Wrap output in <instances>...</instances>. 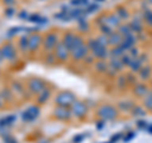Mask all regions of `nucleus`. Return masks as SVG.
<instances>
[{
	"label": "nucleus",
	"instance_id": "1",
	"mask_svg": "<svg viewBox=\"0 0 152 143\" xmlns=\"http://www.w3.org/2000/svg\"><path fill=\"white\" fill-rule=\"evenodd\" d=\"M75 101H76L75 95L70 91H61L60 94H57V96L55 98V103L57 104V107L70 108Z\"/></svg>",
	"mask_w": 152,
	"mask_h": 143
},
{
	"label": "nucleus",
	"instance_id": "2",
	"mask_svg": "<svg viewBox=\"0 0 152 143\" xmlns=\"http://www.w3.org/2000/svg\"><path fill=\"white\" fill-rule=\"evenodd\" d=\"M0 51H1V55L4 57V60L9 61V62H14V61L17 60V50L15 47H14L12 43H4L1 46V48H0Z\"/></svg>",
	"mask_w": 152,
	"mask_h": 143
},
{
	"label": "nucleus",
	"instance_id": "3",
	"mask_svg": "<svg viewBox=\"0 0 152 143\" xmlns=\"http://www.w3.org/2000/svg\"><path fill=\"white\" fill-rule=\"evenodd\" d=\"M57 43H58V37H57V33L55 32L47 33L46 37L43 38V47L45 50H47V52L53 51Z\"/></svg>",
	"mask_w": 152,
	"mask_h": 143
},
{
	"label": "nucleus",
	"instance_id": "4",
	"mask_svg": "<svg viewBox=\"0 0 152 143\" xmlns=\"http://www.w3.org/2000/svg\"><path fill=\"white\" fill-rule=\"evenodd\" d=\"M39 115V107H37V105H32L27 109V110L23 112L22 114V119H23V122H27V123H29L32 120H34V119Z\"/></svg>",
	"mask_w": 152,
	"mask_h": 143
},
{
	"label": "nucleus",
	"instance_id": "5",
	"mask_svg": "<svg viewBox=\"0 0 152 143\" xmlns=\"http://www.w3.org/2000/svg\"><path fill=\"white\" fill-rule=\"evenodd\" d=\"M45 81L43 80H41V79H36V77H33L29 81H28V89H29V91L32 94H39L42 90L45 89Z\"/></svg>",
	"mask_w": 152,
	"mask_h": 143
},
{
	"label": "nucleus",
	"instance_id": "6",
	"mask_svg": "<svg viewBox=\"0 0 152 143\" xmlns=\"http://www.w3.org/2000/svg\"><path fill=\"white\" fill-rule=\"evenodd\" d=\"M53 53H55L56 58L58 60V61H65V60L69 57L70 50L62 43V42H58V43L56 45L55 50H53Z\"/></svg>",
	"mask_w": 152,
	"mask_h": 143
},
{
	"label": "nucleus",
	"instance_id": "7",
	"mask_svg": "<svg viewBox=\"0 0 152 143\" xmlns=\"http://www.w3.org/2000/svg\"><path fill=\"white\" fill-rule=\"evenodd\" d=\"M53 117L58 120H67L71 117V112L69 110V108L65 107H57L53 110Z\"/></svg>",
	"mask_w": 152,
	"mask_h": 143
},
{
	"label": "nucleus",
	"instance_id": "8",
	"mask_svg": "<svg viewBox=\"0 0 152 143\" xmlns=\"http://www.w3.org/2000/svg\"><path fill=\"white\" fill-rule=\"evenodd\" d=\"M71 113H72L76 118H83L85 114H86V107H85L81 101H75L72 105H71Z\"/></svg>",
	"mask_w": 152,
	"mask_h": 143
},
{
	"label": "nucleus",
	"instance_id": "9",
	"mask_svg": "<svg viewBox=\"0 0 152 143\" xmlns=\"http://www.w3.org/2000/svg\"><path fill=\"white\" fill-rule=\"evenodd\" d=\"M86 55H88V47L84 46V45L71 51V56H72L74 60H81V58H84V57L86 56Z\"/></svg>",
	"mask_w": 152,
	"mask_h": 143
},
{
	"label": "nucleus",
	"instance_id": "10",
	"mask_svg": "<svg viewBox=\"0 0 152 143\" xmlns=\"http://www.w3.org/2000/svg\"><path fill=\"white\" fill-rule=\"evenodd\" d=\"M41 42H43V41H42V37L39 34H36V33H34V34H32L29 37V51L34 52L38 47H39Z\"/></svg>",
	"mask_w": 152,
	"mask_h": 143
},
{
	"label": "nucleus",
	"instance_id": "11",
	"mask_svg": "<svg viewBox=\"0 0 152 143\" xmlns=\"http://www.w3.org/2000/svg\"><path fill=\"white\" fill-rule=\"evenodd\" d=\"M99 115L103 117L104 119H112L114 118V115H115V110L112 108V107H103L99 109Z\"/></svg>",
	"mask_w": 152,
	"mask_h": 143
},
{
	"label": "nucleus",
	"instance_id": "12",
	"mask_svg": "<svg viewBox=\"0 0 152 143\" xmlns=\"http://www.w3.org/2000/svg\"><path fill=\"white\" fill-rule=\"evenodd\" d=\"M74 39H75V34L74 33H71V32H67V33H65V36L62 38V43L67 47V48L71 51V48H72V45H74Z\"/></svg>",
	"mask_w": 152,
	"mask_h": 143
},
{
	"label": "nucleus",
	"instance_id": "13",
	"mask_svg": "<svg viewBox=\"0 0 152 143\" xmlns=\"http://www.w3.org/2000/svg\"><path fill=\"white\" fill-rule=\"evenodd\" d=\"M50 95H51V91H50V90H48V89H43L39 94H38V96H37V101H38V104H45L47 100H48Z\"/></svg>",
	"mask_w": 152,
	"mask_h": 143
},
{
	"label": "nucleus",
	"instance_id": "14",
	"mask_svg": "<svg viewBox=\"0 0 152 143\" xmlns=\"http://www.w3.org/2000/svg\"><path fill=\"white\" fill-rule=\"evenodd\" d=\"M18 45H19V48H20L22 52H27L28 50H29V37H27V36L20 37Z\"/></svg>",
	"mask_w": 152,
	"mask_h": 143
},
{
	"label": "nucleus",
	"instance_id": "15",
	"mask_svg": "<svg viewBox=\"0 0 152 143\" xmlns=\"http://www.w3.org/2000/svg\"><path fill=\"white\" fill-rule=\"evenodd\" d=\"M28 20H31L33 23H38V24H47V22H48V19L47 18H42L39 17L38 14H32V15H29V18H28Z\"/></svg>",
	"mask_w": 152,
	"mask_h": 143
},
{
	"label": "nucleus",
	"instance_id": "16",
	"mask_svg": "<svg viewBox=\"0 0 152 143\" xmlns=\"http://www.w3.org/2000/svg\"><path fill=\"white\" fill-rule=\"evenodd\" d=\"M12 91L23 95L24 94V88H23V85L19 82V81H13L12 82Z\"/></svg>",
	"mask_w": 152,
	"mask_h": 143
},
{
	"label": "nucleus",
	"instance_id": "17",
	"mask_svg": "<svg viewBox=\"0 0 152 143\" xmlns=\"http://www.w3.org/2000/svg\"><path fill=\"white\" fill-rule=\"evenodd\" d=\"M15 119H17L15 115H7L0 119V125H12L15 122Z\"/></svg>",
	"mask_w": 152,
	"mask_h": 143
},
{
	"label": "nucleus",
	"instance_id": "18",
	"mask_svg": "<svg viewBox=\"0 0 152 143\" xmlns=\"http://www.w3.org/2000/svg\"><path fill=\"white\" fill-rule=\"evenodd\" d=\"M0 95H1V98L5 100V101L13 99V91H12V90H9V89H3L1 93H0Z\"/></svg>",
	"mask_w": 152,
	"mask_h": 143
},
{
	"label": "nucleus",
	"instance_id": "19",
	"mask_svg": "<svg viewBox=\"0 0 152 143\" xmlns=\"http://www.w3.org/2000/svg\"><path fill=\"white\" fill-rule=\"evenodd\" d=\"M81 15H83V10H81V9H79V8L72 9V10H70V13H69V17L70 18L80 19V18H81Z\"/></svg>",
	"mask_w": 152,
	"mask_h": 143
},
{
	"label": "nucleus",
	"instance_id": "20",
	"mask_svg": "<svg viewBox=\"0 0 152 143\" xmlns=\"http://www.w3.org/2000/svg\"><path fill=\"white\" fill-rule=\"evenodd\" d=\"M56 60H57L56 56H55V53H52V52H48V53H47V58H45L47 63H53Z\"/></svg>",
	"mask_w": 152,
	"mask_h": 143
},
{
	"label": "nucleus",
	"instance_id": "21",
	"mask_svg": "<svg viewBox=\"0 0 152 143\" xmlns=\"http://www.w3.org/2000/svg\"><path fill=\"white\" fill-rule=\"evenodd\" d=\"M70 3L75 7H79V5H85V4H88V0H71Z\"/></svg>",
	"mask_w": 152,
	"mask_h": 143
},
{
	"label": "nucleus",
	"instance_id": "22",
	"mask_svg": "<svg viewBox=\"0 0 152 143\" xmlns=\"http://www.w3.org/2000/svg\"><path fill=\"white\" fill-rule=\"evenodd\" d=\"M14 13H15V10H14V8H12V7H10V8H8L7 10H5V15H7V17H12Z\"/></svg>",
	"mask_w": 152,
	"mask_h": 143
},
{
	"label": "nucleus",
	"instance_id": "23",
	"mask_svg": "<svg viewBox=\"0 0 152 143\" xmlns=\"http://www.w3.org/2000/svg\"><path fill=\"white\" fill-rule=\"evenodd\" d=\"M19 18H20V19H28V18H29V15L27 14L26 10H23V12L19 13Z\"/></svg>",
	"mask_w": 152,
	"mask_h": 143
},
{
	"label": "nucleus",
	"instance_id": "24",
	"mask_svg": "<svg viewBox=\"0 0 152 143\" xmlns=\"http://www.w3.org/2000/svg\"><path fill=\"white\" fill-rule=\"evenodd\" d=\"M18 29H19L18 27H17V28H12V29H10V32H8V36L10 37V36H13V34H15V33L18 32Z\"/></svg>",
	"mask_w": 152,
	"mask_h": 143
},
{
	"label": "nucleus",
	"instance_id": "25",
	"mask_svg": "<svg viewBox=\"0 0 152 143\" xmlns=\"http://www.w3.org/2000/svg\"><path fill=\"white\" fill-rule=\"evenodd\" d=\"M94 9H98V7H96V5H90V7L88 8L86 13H91V12H94Z\"/></svg>",
	"mask_w": 152,
	"mask_h": 143
},
{
	"label": "nucleus",
	"instance_id": "26",
	"mask_svg": "<svg viewBox=\"0 0 152 143\" xmlns=\"http://www.w3.org/2000/svg\"><path fill=\"white\" fill-rule=\"evenodd\" d=\"M3 1H4V4H7V5H13L15 0H3Z\"/></svg>",
	"mask_w": 152,
	"mask_h": 143
},
{
	"label": "nucleus",
	"instance_id": "27",
	"mask_svg": "<svg viewBox=\"0 0 152 143\" xmlns=\"http://www.w3.org/2000/svg\"><path fill=\"white\" fill-rule=\"evenodd\" d=\"M3 105H4V99L1 98V95H0V108H3Z\"/></svg>",
	"mask_w": 152,
	"mask_h": 143
},
{
	"label": "nucleus",
	"instance_id": "28",
	"mask_svg": "<svg viewBox=\"0 0 152 143\" xmlns=\"http://www.w3.org/2000/svg\"><path fill=\"white\" fill-rule=\"evenodd\" d=\"M3 60H4V57H3V55H1V51H0V65H1Z\"/></svg>",
	"mask_w": 152,
	"mask_h": 143
},
{
	"label": "nucleus",
	"instance_id": "29",
	"mask_svg": "<svg viewBox=\"0 0 152 143\" xmlns=\"http://www.w3.org/2000/svg\"><path fill=\"white\" fill-rule=\"evenodd\" d=\"M41 1H43V0H41Z\"/></svg>",
	"mask_w": 152,
	"mask_h": 143
}]
</instances>
